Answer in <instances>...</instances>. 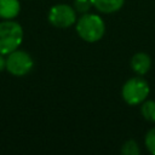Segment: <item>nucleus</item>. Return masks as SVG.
<instances>
[{
	"label": "nucleus",
	"instance_id": "1",
	"mask_svg": "<svg viewBox=\"0 0 155 155\" xmlns=\"http://www.w3.org/2000/svg\"><path fill=\"white\" fill-rule=\"evenodd\" d=\"M75 30L80 39L93 44L99 41L105 34V23L103 18L96 13H84L75 23Z\"/></svg>",
	"mask_w": 155,
	"mask_h": 155
},
{
	"label": "nucleus",
	"instance_id": "2",
	"mask_svg": "<svg viewBox=\"0 0 155 155\" xmlns=\"http://www.w3.org/2000/svg\"><path fill=\"white\" fill-rule=\"evenodd\" d=\"M23 28L19 23L12 19L0 22V53L8 54L17 50L23 41Z\"/></svg>",
	"mask_w": 155,
	"mask_h": 155
},
{
	"label": "nucleus",
	"instance_id": "3",
	"mask_svg": "<svg viewBox=\"0 0 155 155\" xmlns=\"http://www.w3.org/2000/svg\"><path fill=\"white\" fill-rule=\"evenodd\" d=\"M149 93V84L140 75L128 79L121 88V97L128 105H140L148 98Z\"/></svg>",
	"mask_w": 155,
	"mask_h": 155
},
{
	"label": "nucleus",
	"instance_id": "4",
	"mask_svg": "<svg viewBox=\"0 0 155 155\" xmlns=\"http://www.w3.org/2000/svg\"><path fill=\"white\" fill-rule=\"evenodd\" d=\"M6 56V70L11 75L24 76L31 71L34 61L28 52L17 48Z\"/></svg>",
	"mask_w": 155,
	"mask_h": 155
},
{
	"label": "nucleus",
	"instance_id": "5",
	"mask_svg": "<svg viewBox=\"0 0 155 155\" xmlns=\"http://www.w3.org/2000/svg\"><path fill=\"white\" fill-rule=\"evenodd\" d=\"M48 22L59 29H65L71 25H74L78 21L76 18V11L74 10L73 6L67 5V4H57L53 5L48 10L47 15Z\"/></svg>",
	"mask_w": 155,
	"mask_h": 155
},
{
	"label": "nucleus",
	"instance_id": "6",
	"mask_svg": "<svg viewBox=\"0 0 155 155\" xmlns=\"http://www.w3.org/2000/svg\"><path fill=\"white\" fill-rule=\"evenodd\" d=\"M131 68L137 75H145L151 68V58L145 52H137L131 58Z\"/></svg>",
	"mask_w": 155,
	"mask_h": 155
},
{
	"label": "nucleus",
	"instance_id": "7",
	"mask_svg": "<svg viewBox=\"0 0 155 155\" xmlns=\"http://www.w3.org/2000/svg\"><path fill=\"white\" fill-rule=\"evenodd\" d=\"M21 12L19 0H0V18L13 19Z\"/></svg>",
	"mask_w": 155,
	"mask_h": 155
},
{
	"label": "nucleus",
	"instance_id": "8",
	"mask_svg": "<svg viewBox=\"0 0 155 155\" xmlns=\"http://www.w3.org/2000/svg\"><path fill=\"white\" fill-rule=\"evenodd\" d=\"M92 6L102 13H114L122 8L125 0H91Z\"/></svg>",
	"mask_w": 155,
	"mask_h": 155
},
{
	"label": "nucleus",
	"instance_id": "9",
	"mask_svg": "<svg viewBox=\"0 0 155 155\" xmlns=\"http://www.w3.org/2000/svg\"><path fill=\"white\" fill-rule=\"evenodd\" d=\"M140 114L147 121L155 122V101L145 99L140 104Z\"/></svg>",
	"mask_w": 155,
	"mask_h": 155
},
{
	"label": "nucleus",
	"instance_id": "10",
	"mask_svg": "<svg viewBox=\"0 0 155 155\" xmlns=\"http://www.w3.org/2000/svg\"><path fill=\"white\" fill-rule=\"evenodd\" d=\"M121 154L122 155H139L140 148L134 139H128L121 145Z\"/></svg>",
	"mask_w": 155,
	"mask_h": 155
},
{
	"label": "nucleus",
	"instance_id": "11",
	"mask_svg": "<svg viewBox=\"0 0 155 155\" xmlns=\"http://www.w3.org/2000/svg\"><path fill=\"white\" fill-rule=\"evenodd\" d=\"M73 7L76 11V13L84 15V13L90 12L91 7H93V6H92V1L91 0H74Z\"/></svg>",
	"mask_w": 155,
	"mask_h": 155
},
{
	"label": "nucleus",
	"instance_id": "12",
	"mask_svg": "<svg viewBox=\"0 0 155 155\" xmlns=\"http://www.w3.org/2000/svg\"><path fill=\"white\" fill-rule=\"evenodd\" d=\"M144 143H145V147L148 149V151L153 155H155V127L150 128L147 134H145V138H144Z\"/></svg>",
	"mask_w": 155,
	"mask_h": 155
},
{
	"label": "nucleus",
	"instance_id": "13",
	"mask_svg": "<svg viewBox=\"0 0 155 155\" xmlns=\"http://www.w3.org/2000/svg\"><path fill=\"white\" fill-rule=\"evenodd\" d=\"M5 69H6V58H5V54L0 53V73Z\"/></svg>",
	"mask_w": 155,
	"mask_h": 155
}]
</instances>
